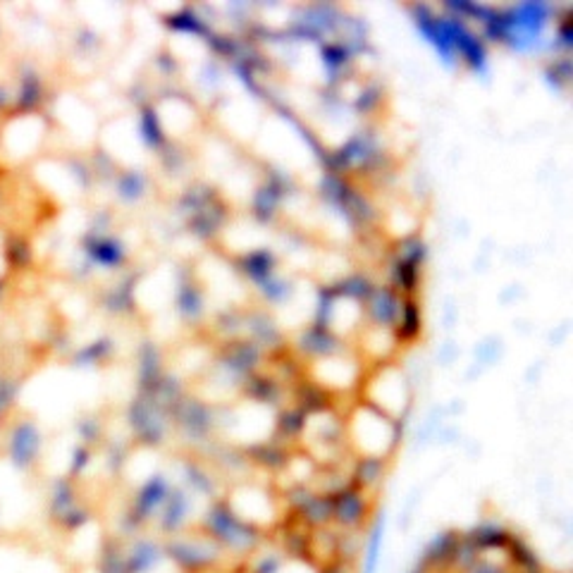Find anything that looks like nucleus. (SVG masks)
<instances>
[{
    "label": "nucleus",
    "mask_w": 573,
    "mask_h": 573,
    "mask_svg": "<svg viewBox=\"0 0 573 573\" xmlns=\"http://www.w3.org/2000/svg\"><path fill=\"white\" fill-rule=\"evenodd\" d=\"M461 573H516L512 569V564L504 566V564H497V562H490V559H485L483 554L473 562L471 566H466Z\"/></svg>",
    "instance_id": "f257e3e1"
},
{
    "label": "nucleus",
    "mask_w": 573,
    "mask_h": 573,
    "mask_svg": "<svg viewBox=\"0 0 573 573\" xmlns=\"http://www.w3.org/2000/svg\"><path fill=\"white\" fill-rule=\"evenodd\" d=\"M322 573H342V571H340V569H330V566H328Z\"/></svg>",
    "instance_id": "f03ea898"
}]
</instances>
